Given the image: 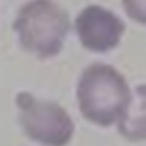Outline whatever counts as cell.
<instances>
[{
  "mask_svg": "<svg viewBox=\"0 0 146 146\" xmlns=\"http://www.w3.org/2000/svg\"><path fill=\"white\" fill-rule=\"evenodd\" d=\"M76 97L82 115L98 125L120 122L132 99L125 78L104 63H94L82 71Z\"/></svg>",
  "mask_w": 146,
  "mask_h": 146,
  "instance_id": "obj_1",
  "label": "cell"
},
{
  "mask_svg": "<svg viewBox=\"0 0 146 146\" xmlns=\"http://www.w3.org/2000/svg\"><path fill=\"white\" fill-rule=\"evenodd\" d=\"M13 26L25 50L47 58L60 51L70 17L55 0H29L19 8Z\"/></svg>",
  "mask_w": 146,
  "mask_h": 146,
  "instance_id": "obj_2",
  "label": "cell"
},
{
  "mask_svg": "<svg viewBox=\"0 0 146 146\" xmlns=\"http://www.w3.org/2000/svg\"><path fill=\"white\" fill-rule=\"evenodd\" d=\"M16 104L19 122L31 139L46 146H65L71 140L74 123L58 103L22 91L16 96Z\"/></svg>",
  "mask_w": 146,
  "mask_h": 146,
  "instance_id": "obj_3",
  "label": "cell"
},
{
  "mask_svg": "<svg viewBox=\"0 0 146 146\" xmlns=\"http://www.w3.org/2000/svg\"><path fill=\"white\" fill-rule=\"evenodd\" d=\"M75 30L83 47L104 52L119 43L125 25L112 10L99 5H88L76 16Z\"/></svg>",
  "mask_w": 146,
  "mask_h": 146,
  "instance_id": "obj_4",
  "label": "cell"
},
{
  "mask_svg": "<svg viewBox=\"0 0 146 146\" xmlns=\"http://www.w3.org/2000/svg\"><path fill=\"white\" fill-rule=\"evenodd\" d=\"M145 98L144 86L137 87L135 90V96H132L129 108L123 116V119L119 122V129L121 132L130 139H139L144 138V114L138 115V112L145 110V102L140 104L139 102Z\"/></svg>",
  "mask_w": 146,
  "mask_h": 146,
  "instance_id": "obj_5",
  "label": "cell"
},
{
  "mask_svg": "<svg viewBox=\"0 0 146 146\" xmlns=\"http://www.w3.org/2000/svg\"><path fill=\"white\" fill-rule=\"evenodd\" d=\"M122 3L132 19L145 23V0H122Z\"/></svg>",
  "mask_w": 146,
  "mask_h": 146,
  "instance_id": "obj_6",
  "label": "cell"
}]
</instances>
